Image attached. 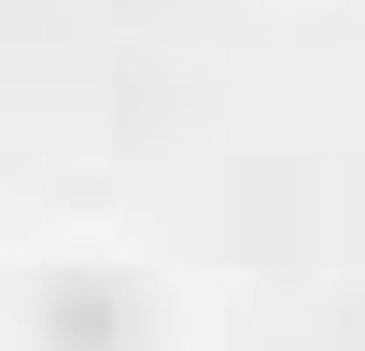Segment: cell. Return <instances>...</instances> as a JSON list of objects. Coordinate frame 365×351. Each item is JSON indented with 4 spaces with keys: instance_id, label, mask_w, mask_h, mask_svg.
<instances>
[{
    "instance_id": "cell-1",
    "label": "cell",
    "mask_w": 365,
    "mask_h": 351,
    "mask_svg": "<svg viewBox=\"0 0 365 351\" xmlns=\"http://www.w3.org/2000/svg\"><path fill=\"white\" fill-rule=\"evenodd\" d=\"M29 337L43 351H140L155 337V295H140V267H113V253H56L43 295H29Z\"/></svg>"
}]
</instances>
